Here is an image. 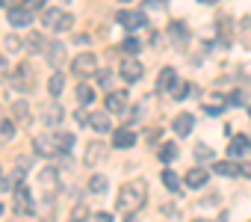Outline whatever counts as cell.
<instances>
[{
    "instance_id": "1",
    "label": "cell",
    "mask_w": 251,
    "mask_h": 222,
    "mask_svg": "<svg viewBox=\"0 0 251 222\" xmlns=\"http://www.w3.org/2000/svg\"><path fill=\"white\" fill-rule=\"evenodd\" d=\"M145 198H148V184L142 178H133L118 190V210H139Z\"/></svg>"
},
{
    "instance_id": "2",
    "label": "cell",
    "mask_w": 251,
    "mask_h": 222,
    "mask_svg": "<svg viewBox=\"0 0 251 222\" xmlns=\"http://www.w3.org/2000/svg\"><path fill=\"white\" fill-rule=\"evenodd\" d=\"M42 24H45L48 30H56V33H65V30H71V24H74V18H71L68 12H62V9H45V12H42Z\"/></svg>"
},
{
    "instance_id": "3",
    "label": "cell",
    "mask_w": 251,
    "mask_h": 222,
    "mask_svg": "<svg viewBox=\"0 0 251 222\" xmlns=\"http://www.w3.org/2000/svg\"><path fill=\"white\" fill-rule=\"evenodd\" d=\"M71 71H74L80 80H86V77L98 74V56H95V54H80V56L71 62Z\"/></svg>"
},
{
    "instance_id": "4",
    "label": "cell",
    "mask_w": 251,
    "mask_h": 222,
    "mask_svg": "<svg viewBox=\"0 0 251 222\" xmlns=\"http://www.w3.org/2000/svg\"><path fill=\"white\" fill-rule=\"evenodd\" d=\"M12 86H15L18 92H33V89H36V77H33V68H30L27 62H18L15 74H12Z\"/></svg>"
},
{
    "instance_id": "5",
    "label": "cell",
    "mask_w": 251,
    "mask_h": 222,
    "mask_svg": "<svg viewBox=\"0 0 251 222\" xmlns=\"http://www.w3.org/2000/svg\"><path fill=\"white\" fill-rule=\"evenodd\" d=\"M15 213H21V216H33L36 213V201H33L27 184H18L15 187Z\"/></svg>"
},
{
    "instance_id": "6",
    "label": "cell",
    "mask_w": 251,
    "mask_h": 222,
    "mask_svg": "<svg viewBox=\"0 0 251 222\" xmlns=\"http://www.w3.org/2000/svg\"><path fill=\"white\" fill-rule=\"evenodd\" d=\"M127 104H130V95L124 92V89H109V95H106V110L109 113H115V116H121L124 110H127Z\"/></svg>"
},
{
    "instance_id": "7",
    "label": "cell",
    "mask_w": 251,
    "mask_h": 222,
    "mask_svg": "<svg viewBox=\"0 0 251 222\" xmlns=\"http://www.w3.org/2000/svg\"><path fill=\"white\" fill-rule=\"evenodd\" d=\"M56 181H59V172H56L53 166H45V169L39 172V187H42V193H45L48 198H53V193H56Z\"/></svg>"
},
{
    "instance_id": "8",
    "label": "cell",
    "mask_w": 251,
    "mask_h": 222,
    "mask_svg": "<svg viewBox=\"0 0 251 222\" xmlns=\"http://www.w3.org/2000/svg\"><path fill=\"white\" fill-rule=\"evenodd\" d=\"M95 134H106L112 128V119H109V110H95V113H89V122H86Z\"/></svg>"
},
{
    "instance_id": "9",
    "label": "cell",
    "mask_w": 251,
    "mask_h": 222,
    "mask_svg": "<svg viewBox=\"0 0 251 222\" xmlns=\"http://www.w3.org/2000/svg\"><path fill=\"white\" fill-rule=\"evenodd\" d=\"M124 30H142L145 24H148V18H145V12H118V18H115Z\"/></svg>"
},
{
    "instance_id": "10",
    "label": "cell",
    "mask_w": 251,
    "mask_h": 222,
    "mask_svg": "<svg viewBox=\"0 0 251 222\" xmlns=\"http://www.w3.org/2000/svg\"><path fill=\"white\" fill-rule=\"evenodd\" d=\"M33 148H36V154H42V157H53V154H59V148H56V137H53V134L36 137V139H33Z\"/></svg>"
},
{
    "instance_id": "11",
    "label": "cell",
    "mask_w": 251,
    "mask_h": 222,
    "mask_svg": "<svg viewBox=\"0 0 251 222\" xmlns=\"http://www.w3.org/2000/svg\"><path fill=\"white\" fill-rule=\"evenodd\" d=\"M62 119H65V110H62L56 101H50V104H45V107H42V122H45V125L56 128Z\"/></svg>"
},
{
    "instance_id": "12",
    "label": "cell",
    "mask_w": 251,
    "mask_h": 222,
    "mask_svg": "<svg viewBox=\"0 0 251 222\" xmlns=\"http://www.w3.org/2000/svg\"><path fill=\"white\" fill-rule=\"evenodd\" d=\"M118 74H121L124 80H127V83H136V80H139V77L145 74V68H142V62H136V59L130 56V59H124V62H121Z\"/></svg>"
},
{
    "instance_id": "13",
    "label": "cell",
    "mask_w": 251,
    "mask_h": 222,
    "mask_svg": "<svg viewBox=\"0 0 251 222\" xmlns=\"http://www.w3.org/2000/svg\"><path fill=\"white\" fill-rule=\"evenodd\" d=\"M225 107H227V98L219 95V92H213V95L204 98V113H207V116H222Z\"/></svg>"
},
{
    "instance_id": "14",
    "label": "cell",
    "mask_w": 251,
    "mask_h": 222,
    "mask_svg": "<svg viewBox=\"0 0 251 222\" xmlns=\"http://www.w3.org/2000/svg\"><path fill=\"white\" fill-rule=\"evenodd\" d=\"M169 36H172V45H175L177 51H186V45H189V30H186L180 21H172Z\"/></svg>"
},
{
    "instance_id": "15",
    "label": "cell",
    "mask_w": 251,
    "mask_h": 222,
    "mask_svg": "<svg viewBox=\"0 0 251 222\" xmlns=\"http://www.w3.org/2000/svg\"><path fill=\"white\" fill-rule=\"evenodd\" d=\"M6 18H9L12 27H27V24H33V12H30L27 6H12Z\"/></svg>"
},
{
    "instance_id": "16",
    "label": "cell",
    "mask_w": 251,
    "mask_h": 222,
    "mask_svg": "<svg viewBox=\"0 0 251 222\" xmlns=\"http://www.w3.org/2000/svg\"><path fill=\"white\" fill-rule=\"evenodd\" d=\"M248 148H251V139L245 134H236L227 142V157H242V154H248Z\"/></svg>"
},
{
    "instance_id": "17",
    "label": "cell",
    "mask_w": 251,
    "mask_h": 222,
    "mask_svg": "<svg viewBox=\"0 0 251 222\" xmlns=\"http://www.w3.org/2000/svg\"><path fill=\"white\" fill-rule=\"evenodd\" d=\"M112 145H115V148H130V145H136V134H133L130 128L112 131Z\"/></svg>"
},
{
    "instance_id": "18",
    "label": "cell",
    "mask_w": 251,
    "mask_h": 222,
    "mask_svg": "<svg viewBox=\"0 0 251 222\" xmlns=\"http://www.w3.org/2000/svg\"><path fill=\"white\" fill-rule=\"evenodd\" d=\"M45 54H48V62L56 68V65H62L65 62V42H50L48 48H45Z\"/></svg>"
},
{
    "instance_id": "19",
    "label": "cell",
    "mask_w": 251,
    "mask_h": 222,
    "mask_svg": "<svg viewBox=\"0 0 251 222\" xmlns=\"http://www.w3.org/2000/svg\"><path fill=\"white\" fill-rule=\"evenodd\" d=\"M177 86V71L175 68H163L160 74H157V89L160 92H172Z\"/></svg>"
},
{
    "instance_id": "20",
    "label": "cell",
    "mask_w": 251,
    "mask_h": 222,
    "mask_svg": "<svg viewBox=\"0 0 251 222\" xmlns=\"http://www.w3.org/2000/svg\"><path fill=\"white\" fill-rule=\"evenodd\" d=\"M103 154H106V145H103V142H89L83 160H86V166H98V163L103 160Z\"/></svg>"
},
{
    "instance_id": "21",
    "label": "cell",
    "mask_w": 251,
    "mask_h": 222,
    "mask_svg": "<svg viewBox=\"0 0 251 222\" xmlns=\"http://www.w3.org/2000/svg\"><path fill=\"white\" fill-rule=\"evenodd\" d=\"M172 128H175V134H177V137H186V134H192V128H195V119H192L189 113H180V116L172 122Z\"/></svg>"
},
{
    "instance_id": "22",
    "label": "cell",
    "mask_w": 251,
    "mask_h": 222,
    "mask_svg": "<svg viewBox=\"0 0 251 222\" xmlns=\"http://www.w3.org/2000/svg\"><path fill=\"white\" fill-rule=\"evenodd\" d=\"M12 119L18 125H30V104L27 101H15L12 104Z\"/></svg>"
},
{
    "instance_id": "23",
    "label": "cell",
    "mask_w": 251,
    "mask_h": 222,
    "mask_svg": "<svg viewBox=\"0 0 251 222\" xmlns=\"http://www.w3.org/2000/svg\"><path fill=\"white\" fill-rule=\"evenodd\" d=\"M183 181H186V187L198 190V187H204V184H207V169H189Z\"/></svg>"
},
{
    "instance_id": "24",
    "label": "cell",
    "mask_w": 251,
    "mask_h": 222,
    "mask_svg": "<svg viewBox=\"0 0 251 222\" xmlns=\"http://www.w3.org/2000/svg\"><path fill=\"white\" fill-rule=\"evenodd\" d=\"M24 48L30 51V54H42L48 45H45V39H42V33H30L27 39H24Z\"/></svg>"
},
{
    "instance_id": "25",
    "label": "cell",
    "mask_w": 251,
    "mask_h": 222,
    "mask_svg": "<svg viewBox=\"0 0 251 222\" xmlns=\"http://www.w3.org/2000/svg\"><path fill=\"white\" fill-rule=\"evenodd\" d=\"M62 89H65V74L53 71V74H50V80H48V92H50V95L56 98V95H59Z\"/></svg>"
},
{
    "instance_id": "26",
    "label": "cell",
    "mask_w": 251,
    "mask_h": 222,
    "mask_svg": "<svg viewBox=\"0 0 251 222\" xmlns=\"http://www.w3.org/2000/svg\"><path fill=\"white\" fill-rule=\"evenodd\" d=\"M77 101L86 107V104H95V89L89 86V83H80L77 86Z\"/></svg>"
},
{
    "instance_id": "27",
    "label": "cell",
    "mask_w": 251,
    "mask_h": 222,
    "mask_svg": "<svg viewBox=\"0 0 251 222\" xmlns=\"http://www.w3.org/2000/svg\"><path fill=\"white\" fill-rule=\"evenodd\" d=\"M213 172L225 175V178H233V175H239V166L236 163H213Z\"/></svg>"
},
{
    "instance_id": "28",
    "label": "cell",
    "mask_w": 251,
    "mask_h": 222,
    "mask_svg": "<svg viewBox=\"0 0 251 222\" xmlns=\"http://www.w3.org/2000/svg\"><path fill=\"white\" fill-rule=\"evenodd\" d=\"M160 160H163V163H172V160H177V145H175V142H166V145H160Z\"/></svg>"
},
{
    "instance_id": "29",
    "label": "cell",
    "mask_w": 251,
    "mask_h": 222,
    "mask_svg": "<svg viewBox=\"0 0 251 222\" xmlns=\"http://www.w3.org/2000/svg\"><path fill=\"white\" fill-rule=\"evenodd\" d=\"M53 137H56V148H59V151H71V145H74V134L65 131V134H53Z\"/></svg>"
},
{
    "instance_id": "30",
    "label": "cell",
    "mask_w": 251,
    "mask_h": 222,
    "mask_svg": "<svg viewBox=\"0 0 251 222\" xmlns=\"http://www.w3.org/2000/svg\"><path fill=\"white\" fill-rule=\"evenodd\" d=\"M89 190H92L95 195L106 193V178H103V175H92V178H89Z\"/></svg>"
},
{
    "instance_id": "31",
    "label": "cell",
    "mask_w": 251,
    "mask_h": 222,
    "mask_svg": "<svg viewBox=\"0 0 251 222\" xmlns=\"http://www.w3.org/2000/svg\"><path fill=\"white\" fill-rule=\"evenodd\" d=\"M86 219H89V204H74L68 222H86Z\"/></svg>"
},
{
    "instance_id": "32",
    "label": "cell",
    "mask_w": 251,
    "mask_h": 222,
    "mask_svg": "<svg viewBox=\"0 0 251 222\" xmlns=\"http://www.w3.org/2000/svg\"><path fill=\"white\" fill-rule=\"evenodd\" d=\"M139 48H142V42H139L136 36H127V39L121 42V51H124V54H139Z\"/></svg>"
},
{
    "instance_id": "33",
    "label": "cell",
    "mask_w": 251,
    "mask_h": 222,
    "mask_svg": "<svg viewBox=\"0 0 251 222\" xmlns=\"http://www.w3.org/2000/svg\"><path fill=\"white\" fill-rule=\"evenodd\" d=\"M163 184H166V190H172V193H175V190L180 187V178H177L172 169H166V172H163Z\"/></svg>"
},
{
    "instance_id": "34",
    "label": "cell",
    "mask_w": 251,
    "mask_h": 222,
    "mask_svg": "<svg viewBox=\"0 0 251 222\" xmlns=\"http://www.w3.org/2000/svg\"><path fill=\"white\" fill-rule=\"evenodd\" d=\"M189 92H192L189 83H177V86L172 89V98H175V101H183V98H189Z\"/></svg>"
},
{
    "instance_id": "35",
    "label": "cell",
    "mask_w": 251,
    "mask_h": 222,
    "mask_svg": "<svg viewBox=\"0 0 251 222\" xmlns=\"http://www.w3.org/2000/svg\"><path fill=\"white\" fill-rule=\"evenodd\" d=\"M12 134H15L12 122L9 119H0V139H12Z\"/></svg>"
},
{
    "instance_id": "36",
    "label": "cell",
    "mask_w": 251,
    "mask_h": 222,
    "mask_svg": "<svg viewBox=\"0 0 251 222\" xmlns=\"http://www.w3.org/2000/svg\"><path fill=\"white\" fill-rule=\"evenodd\" d=\"M195 157H198V160H210V157H213V148L204 145V142H198V145H195Z\"/></svg>"
},
{
    "instance_id": "37",
    "label": "cell",
    "mask_w": 251,
    "mask_h": 222,
    "mask_svg": "<svg viewBox=\"0 0 251 222\" xmlns=\"http://www.w3.org/2000/svg\"><path fill=\"white\" fill-rule=\"evenodd\" d=\"M24 48V39H18V36H6V51H21Z\"/></svg>"
},
{
    "instance_id": "38",
    "label": "cell",
    "mask_w": 251,
    "mask_h": 222,
    "mask_svg": "<svg viewBox=\"0 0 251 222\" xmlns=\"http://www.w3.org/2000/svg\"><path fill=\"white\" fill-rule=\"evenodd\" d=\"M21 6H27L30 12H42V9H45V0H24Z\"/></svg>"
},
{
    "instance_id": "39",
    "label": "cell",
    "mask_w": 251,
    "mask_h": 222,
    "mask_svg": "<svg viewBox=\"0 0 251 222\" xmlns=\"http://www.w3.org/2000/svg\"><path fill=\"white\" fill-rule=\"evenodd\" d=\"M98 80H100V86L112 89V74H109V71H100V74H98Z\"/></svg>"
},
{
    "instance_id": "40",
    "label": "cell",
    "mask_w": 251,
    "mask_h": 222,
    "mask_svg": "<svg viewBox=\"0 0 251 222\" xmlns=\"http://www.w3.org/2000/svg\"><path fill=\"white\" fill-rule=\"evenodd\" d=\"M242 33H245V39H248V48H251V15L242 18Z\"/></svg>"
},
{
    "instance_id": "41",
    "label": "cell",
    "mask_w": 251,
    "mask_h": 222,
    "mask_svg": "<svg viewBox=\"0 0 251 222\" xmlns=\"http://www.w3.org/2000/svg\"><path fill=\"white\" fill-rule=\"evenodd\" d=\"M145 9H166V3H163V0H145Z\"/></svg>"
},
{
    "instance_id": "42",
    "label": "cell",
    "mask_w": 251,
    "mask_h": 222,
    "mask_svg": "<svg viewBox=\"0 0 251 222\" xmlns=\"http://www.w3.org/2000/svg\"><path fill=\"white\" fill-rule=\"evenodd\" d=\"M239 175H245V178H251V163H242V166H239Z\"/></svg>"
},
{
    "instance_id": "43",
    "label": "cell",
    "mask_w": 251,
    "mask_h": 222,
    "mask_svg": "<svg viewBox=\"0 0 251 222\" xmlns=\"http://www.w3.org/2000/svg\"><path fill=\"white\" fill-rule=\"evenodd\" d=\"M6 71H9L6 68V56H0V77H6Z\"/></svg>"
},
{
    "instance_id": "44",
    "label": "cell",
    "mask_w": 251,
    "mask_h": 222,
    "mask_svg": "<svg viewBox=\"0 0 251 222\" xmlns=\"http://www.w3.org/2000/svg\"><path fill=\"white\" fill-rule=\"evenodd\" d=\"M95 219H98V222H112V216H109V213H98Z\"/></svg>"
},
{
    "instance_id": "45",
    "label": "cell",
    "mask_w": 251,
    "mask_h": 222,
    "mask_svg": "<svg viewBox=\"0 0 251 222\" xmlns=\"http://www.w3.org/2000/svg\"><path fill=\"white\" fill-rule=\"evenodd\" d=\"M124 222H139V219L133 216V210H127V216H124Z\"/></svg>"
},
{
    "instance_id": "46",
    "label": "cell",
    "mask_w": 251,
    "mask_h": 222,
    "mask_svg": "<svg viewBox=\"0 0 251 222\" xmlns=\"http://www.w3.org/2000/svg\"><path fill=\"white\" fill-rule=\"evenodd\" d=\"M198 3H207V6H213V3H219V0H198Z\"/></svg>"
},
{
    "instance_id": "47",
    "label": "cell",
    "mask_w": 251,
    "mask_h": 222,
    "mask_svg": "<svg viewBox=\"0 0 251 222\" xmlns=\"http://www.w3.org/2000/svg\"><path fill=\"white\" fill-rule=\"evenodd\" d=\"M192 222H210V219H192Z\"/></svg>"
},
{
    "instance_id": "48",
    "label": "cell",
    "mask_w": 251,
    "mask_h": 222,
    "mask_svg": "<svg viewBox=\"0 0 251 222\" xmlns=\"http://www.w3.org/2000/svg\"><path fill=\"white\" fill-rule=\"evenodd\" d=\"M121 3H130V0H121Z\"/></svg>"
},
{
    "instance_id": "49",
    "label": "cell",
    "mask_w": 251,
    "mask_h": 222,
    "mask_svg": "<svg viewBox=\"0 0 251 222\" xmlns=\"http://www.w3.org/2000/svg\"><path fill=\"white\" fill-rule=\"evenodd\" d=\"M0 213H3V204H0Z\"/></svg>"
},
{
    "instance_id": "50",
    "label": "cell",
    "mask_w": 251,
    "mask_h": 222,
    "mask_svg": "<svg viewBox=\"0 0 251 222\" xmlns=\"http://www.w3.org/2000/svg\"><path fill=\"white\" fill-rule=\"evenodd\" d=\"M248 116H251V110H248Z\"/></svg>"
}]
</instances>
